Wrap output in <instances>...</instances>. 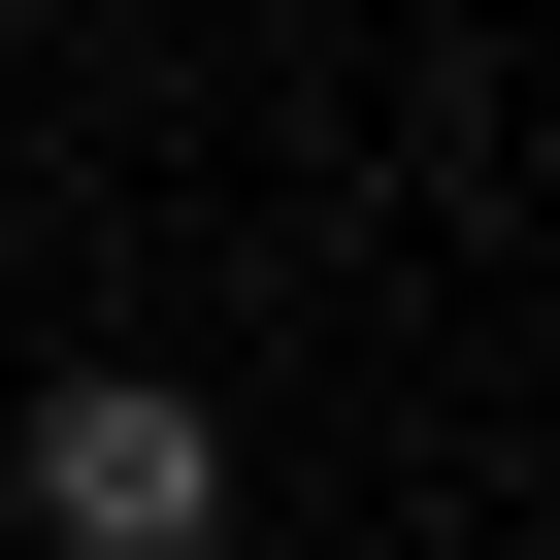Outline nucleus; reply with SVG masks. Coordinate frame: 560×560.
I'll list each match as a JSON object with an SVG mask.
<instances>
[{"label": "nucleus", "instance_id": "obj_1", "mask_svg": "<svg viewBox=\"0 0 560 560\" xmlns=\"http://www.w3.org/2000/svg\"><path fill=\"white\" fill-rule=\"evenodd\" d=\"M34 560H231V429H198L165 363L34 396Z\"/></svg>", "mask_w": 560, "mask_h": 560}, {"label": "nucleus", "instance_id": "obj_2", "mask_svg": "<svg viewBox=\"0 0 560 560\" xmlns=\"http://www.w3.org/2000/svg\"><path fill=\"white\" fill-rule=\"evenodd\" d=\"M0 560H34V527H0Z\"/></svg>", "mask_w": 560, "mask_h": 560}]
</instances>
